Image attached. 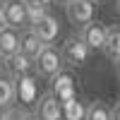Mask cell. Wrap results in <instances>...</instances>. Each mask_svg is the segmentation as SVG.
<instances>
[{
    "label": "cell",
    "instance_id": "obj_1",
    "mask_svg": "<svg viewBox=\"0 0 120 120\" xmlns=\"http://www.w3.org/2000/svg\"><path fill=\"white\" fill-rule=\"evenodd\" d=\"M60 58H63V65L67 70H82L86 63H89V58H91V51L84 46V41L79 38L77 34L72 36H67L63 43H60Z\"/></svg>",
    "mask_w": 120,
    "mask_h": 120
},
{
    "label": "cell",
    "instance_id": "obj_2",
    "mask_svg": "<svg viewBox=\"0 0 120 120\" xmlns=\"http://www.w3.org/2000/svg\"><path fill=\"white\" fill-rule=\"evenodd\" d=\"M63 67L65 65H63L58 46H43L41 51H38V55L34 58V72L46 77V79H51L58 70H63Z\"/></svg>",
    "mask_w": 120,
    "mask_h": 120
},
{
    "label": "cell",
    "instance_id": "obj_3",
    "mask_svg": "<svg viewBox=\"0 0 120 120\" xmlns=\"http://www.w3.org/2000/svg\"><path fill=\"white\" fill-rule=\"evenodd\" d=\"M63 7H65L67 22L75 29L84 26L86 22H91V19H96V3L94 0H67Z\"/></svg>",
    "mask_w": 120,
    "mask_h": 120
},
{
    "label": "cell",
    "instance_id": "obj_4",
    "mask_svg": "<svg viewBox=\"0 0 120 120\" xmlns=\"http://www.w3.org/2000/svg\"><path fill=\"white\" fill-rule=\"evenodd\" d=\"M51 91H53V96L60 103H65V101L77 96V79L72 75V70H67V67L58 70V72L51 77Z\"/></svg>",
    "mask_w": 120,
    "mask_h": 120
},
{
    "label": "cell",
    "instance_id": "obj_5",
    "mask_svg": "<svg viewBox=\"0 0 120 120\" xmlns=\"http://www.w3.org/2000/svg\"><path fill=\"white\" fill-rule=\"evenodd\" d=\"M29 29L36 34V38H38L43 46H53V43L58 41V34H60V22H58L55 15L43 12L34 24H29Z\"/></svg>",
    "mask_w": 120,
    "mask_h": 120
},
{
    "label": "cell",
    "instance_id": "obj_6",
    "mask_svg": "<svg viewBox=\"0 0 120 120\" xmlns=\"http://www.w3.org/2000/svg\"><path fill=\"white\" fill-rule=\"evenodd\" d=\"M106 31H108V26L101 24L98 19H91V22H86L84 26H79L77 29V36L84 41V46L89 48V51H101V46L106 41Z\"/></svg>",
    "mask_w": 120,
    "mask_h": 120
},
{
    "label": "cell",
    "instance_id": "obj_7",
    "mask_svg": "<svg viewBox=\"0 0 120 120\" xmlns=\"http://www.w3.org/2000/svg\"><path fill=\"white\" fill-rule=\"evenodd\" d=\"M3 7V15H5V24L22 31V29L29 26V17H26V5L24 0H3L0 3Z\"/></svg>",
    "mask_w": 120,
    "mask_h": 120
},
{
    "label": "cell",
    "instance_id": "obj_8",
    "mask_svg": "<svg viewBox=\"0 0 120 120\" xmlns=\"http://www.w3.org/2000/svg\"><path fill=\"white\" fill-rule=\"evenodd\" d=\"M34 113L41 120H63V106H60V101L53 96V91L48 89V91H43L34 101Z\"/></svg>",
    "mask_w": 120,
    "mask_h": 120
},
{
    "label": "cell",
    "instance_id": "obj_9",
    "mask_svg": "<svg viewBox=\"0 0 120 120\" xmlns=\"http://www.w3.org/2000/svg\"><path fill=\"white\" fill-rule=\"evenodd\" d=\"M5 70L10 72V79H24L34 75V58H29L24 53H15L5 60Z\"/></svg>",
    "mask_w": 120,
    "mask_h": 120
},
{
    "label": "cell",
    "instance_id": "obj_10",
    "mask_svg": "<svg viewBox=\"0 0 120 120\" xmlns=\"http://www.w3.org/2000/svg\"><path fill=\"white\" fill-rule=\"evenodd\" d=\"M17 51H19V31L12 29V26L0 29V55L7 60L10 55H15Z\"/></svg>",
    "mask_w": 120,
    "mask_h": 120
},
{
    "label": "cell",
    "instance_id": "obj_11",
    "mask_svg": "<svg viewBox=\"0 0 120 120\" xmlns=\"http://www.w3.org/2000/svg\"><path fill=\"white\" fill-rule=\"evenodd\" d=\"M15 103H17V84H15V79L3 75L0 77V113L12 108Z\"/></svg>",
    "mask_w": 120,
    "mask_h": 120
},
{
    "label": "cell",
    "instance_id": "obj_12",
    "mask_svg": "<svg viewBox=\"0 0 120 120\" xmlns=\"http://www.w3.org/2000/svg\"><path fill=\"white\" fill-rule=\"evenodd\" d=\"M82 120H113V106H108L103 98H96L84 108Z\"/></svg>",
    "mask_w": 120,
    "mask_h": 120
},
{
    "label": "cell",
    "instance_id": "obj_13",
    "mask_svg": "<svg viewBox=\"0 0 120 120\" xmlns=\"http://www.w3.org/2000/svg\"><path fill=\"white\" fill-rule=\"evenodd\" d=\"M41 48H43V43L36 38V34H34L29 26L19 31V53H24V55H29V58H36Z\"/></svg>",
    "mask_w": 120,
    "mask_h": 120
},
{
    "label": "cell",
    "instance_id": "obj_14",
    "mask_svg": "<svg viewBox=\"0 0 120 120\" xmlns=\"http://www.w3.org/2000/svg\"><path fill=\"white\" fill-rule=\"evenodd\" d=\"M101 51H103V55L111 60V63L120 55V26H108L106 41H103V46H101Z\"/></svg>",
    "mask_w": 120,
    "mask_h": 120
},
{
    "label": "cell",
    "instance_id": "obj_15",
    "mask_svg": "<svg viewBox=\"0 0 120 120\" xmlns=\"http://www.w3.org/2000/svg\"><path fill=\"white\" fill-rule=\"evenodd\" d=\"M60 106H63V120H82L84 118V108L86 106L79 103L77 96L70 98V101H65V103H60Z\"/></svg>",
    "mask_w": 120,
    "mask_h": 120
},
{
    "label": "cell",
    "instance_id": "obj_16",
    "mask_svg": "<svg viewBox=\"0 0 120 120\" xmlns=\"http://www.w3.org/2000/svg\"><path fill=\"white\" fill-rule=\"evenodd\" d=\"M26 5H34V7H41V10H51L55 0H24Z\"/></svg>",
    "mask_w": 120,
    "mask_h": 120
},
{
    "label": "cell",
    "instance_id": "obj_17",
    "mask_svg": "<svg viewBox=\"0 0 120 120\" xmlns=\"http://www.w3.org/2000/svg\"><path fill=\"white\" fill-rule=\"evenodd\" d=\"M0 120H19V113H17V106L7 108V111L0 113Z\"/></svg>",
    "mask_w": 120,
    "mask_h": 120
},
{
    "label": "cell",
    "instance_id": "obj_18",
    "mask_svg": "<svg viewBox=\"0 0 120 120\" xmlns=\"http://www.w3.org/2000/svg\"><path fill=\"white\" fill-rule=\"evenodd\" d=\"M17 113H19V120H41L34 111H26V108H17Z\"/></svg>",
    "mask_w": 120,
    "mask_h": 120
},
{
    "label": "cell",
    "instance_id": "obj_19",
    "mask_svg": "<svg viewBox=\"0 0 120 120\" xmlns=\"http://www.w3.org/2000/svg\"><path fill=\"white\" fill-rule=\"evenodd\" d=\"M113 70H115V75H118V79H120V55L113 60Z\"/></svg>",
    "mask_w": 120,
    "mask_h": 120
},
{
    "label": "cell",
    "instance_id": "obj_20",
    "mask_svg": "<svg viewBox=\"0 0 120 120\" xmlns=\"http://www.w3.org/2000/svg\"><path fill=\"white\" fill-rule=\"evenodd\" d=\"M113 120H120V103L113 106Z\"/></svg>",
    "mask_w": 120,
    "mask_h": 120
},
{
    "label": "cell",
    "instance_id": "obj_21",
    "mask_svg": "<svg viewBox=\"0 0 120 120\" xmlns=\"http://www.w3.org/2000/svg\"><path fill=\"white\" fill-rule=\"evenodd\" d=\"M3 75H5V58L0 55V77H3Z\"/></svg>",
    "mask_w": 120,
    "mask_h": 120
},
{
    "label": "cell",
    "instance_id": "obj_22",
    "mask_svg": "<svg viewBox=\"0 0 120 120\" xmlns=\"http://www.w3.org/2000/svg\"><path fill=\"white\" fill-rule=\"evenodd\" d=\"M7 24H5V15H3V7H0V29H5Z\"/></svg>",
    "mask_w": 120,
    "mask_h": 120
},
{
    "label": "cell",
    "instance_id": "obj_23",
    "mask_svg": "<svg viewBox=\"0 0 120 120\" xmlns=\"http://www.w3.org/2000/svg\"><path fill=\"white\" fill-rule=\"evenodd\" d=\"M115 12L120 15V0H115Z\"/></svg>",
    "mask_w": 120,
    "mask_h": 120
},
{
    "label": "cell",
    "instance_id": "obj_24",
    "mask_svg": "<svg viewBox=\"0 0 120 120\" xmlns=\"http://www.w3.org/2000/svg\"><path fill=\"white\" fill-rule=\"evenodd\" d=\"M58 3H63V5H65V3H67V0H58Z\"/></svg>",
    "mask_w": 120,
    "mask_h": 120
},
{
    "label": "cell",
    "instance_id": "obj_25",
    "mask_svg": "<svg viewBox=\"0 0 120 120\" xmlns=\"http://www.w3.org/2000/svg\"><path fill=\"white\" fill-rule=\"evenodd\" d=\"M94 3H101V0H94Z\"/></svg>",
    "mask_w": 120,
    "mask_h": 120
},
{
    "label": "cell",
    "instance_id": "obj_26",
    "mask_svg": "<svg viewBox=\"0 0 120 120\" xmlns=\"http://www.w3.org/2000/svg\"><path fill=\"white\" fill-rule=\"evenodd\" d=\"M0 3H3V0H0Z\"/></svg>",
    "mask_w": 120,
    "mask_h": 120
}]
</instances>
